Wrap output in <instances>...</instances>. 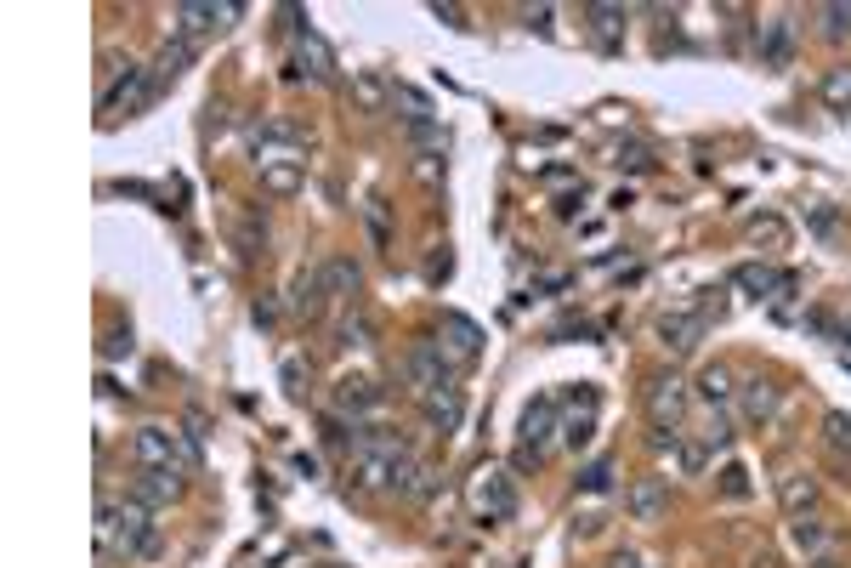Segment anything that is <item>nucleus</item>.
<instances>
[{"mask_svg":"<svg viewBox=\"0 0 851 568\" xmlns=\"http://www.w3.org/2000/svg\"><path fill=\"white\" fill-rule=\"evenodd\" d=\"M823 438H829V449L851 455V415L846 409H829V415H823Z\"/></svg>","mask_w":851,"mask_h":568,"instance_id":"obj_26","label":"nucleus"},{"mask_svg":"<svg viewBox=\"0 0 851 568\" xmlns=\"http://www.w3.org/2000/svg\"><path fill=\"white\" fill-rule=\"evenodd\" d=\"M358 97H364V103L375 108V103H381V86H375V80H358Z\"/></svg>","mask_w":851,"mask_h":568,"instance_id":"obj_37","label":"nucleus"},{"mask_svg":"<svg viewBox=\"0 0 851 568\" xmlns=\"http://www.w3.org/2000/svg\"><path fill=\"white\" fill-rule=\"evenodd\" d=\"M585 489H591V495H602V489H613V466L608 461H596V466H585Z\"/></svg>","mask_w":851,"mask_h":568,"instance_id":"obj_33","label":"nucleus"},{"mask_svg":"<svg viewBox=\"0 0 851 568\" xmlns=\"http://www.w3.org/2000/svg\"><path fill=\"white\" fill-rule=\"evenodd\" d=\"M846 29H851V6H823V35L846 40Z\"/></svg>","mask_w":851,"mask_h":568,"instance_id":"obj_30","label":"nucleus"},{"mask_svg":"<svg viewBox=\"0 0 851 568\" xmlns=\"http://www.w3.org/2000/svg\"><path fill=\"white\" fill-rule=\"evenodd\" d=\"M681 472H704V449L681 444Z\"/></svg>","mask_w":851,"mask_h":568,"instance_id":"obj_35","label":"nucleus"},{"mask_svg":"<svg viewBox=\"0 0 851 568\" xmlns=\"http://www.w3.org/2000/svg\"><path fill=\"white\" fill-rule=\"evenodd\" d=\"M647 415H653V426H681V415H687V387H681L676 375H653Z\"/></svg>","mask_w":851,"mask_h":568,"instance_id":"obj_6","label":"nucleus"},{"mask_svg":"<svg viewBox=\"0 0 851 568\" xmlns=\"http://www.w3.org/2000/svg\"><path fill=\"white\" fill-rule=\"evenodd\" d=\"M471 506H477V517H488V523H511V517H517V489H511V478H505L500 466H483V472L471 478Z\"/></svg>","mask_w":851,"mask_h":568,"instance_id":"obj_3","label":"nucleus"},{"mask_svg":"<svg viewBox=\"0 0 851 568\" xmlns=\"http://www.w3.org/2000/svg\"><path fill=\"white\" fill-rule=\"evenodd\" d=\"M324 284H330V296H352L358 290V262H347V256L324 262Z\"/></svg>","mask_w":851,"mask_h":568,"instance_id":"obj_24","label":"nucleus"},{"mask_svg":"<svg viewBox=\"0 0 851 568\" xmlns=\"http://www.w3.org/2000/svg\"><path fill=\"white\" fill-rule=\"evenodd\" d=\"M812 568H834V557H812Z\"/></svg>","mask_w":851,"mask_h":568,"instance_id":"obj_39","label":"nucleus"},{"mask_svg":"<svg viewBox=\"0 0 851 568\" xmlns=\"http://www.w3.org/2000/svg\"><path fill=\"white\" fill-rule=\"evenodd\" d=\"M625 506H630V517H636V523H659L664 506H670V495H664V478H642V483H630Z\"/></svg>","mask_w":851,"mask_h":568,"instance_id":"obj_15","label":"nucleus"},{"mask_svg":"<svg viewBox=\"0 0 851 568\" xmlns=\"http://www.w3.org/2000/svg\"><path fill=\"white\" fill-rule=\"evenodd\" d=\"M324 296H330L324 273H296V284H290V307H296V313L318 319V313H324Z\"/></svg>","mask_w":851,"mask_h":568,"instance_id":"obj_19","label":"nucleus"},{"mask_svg":"<svg viewBox=\"0 0 851 568\" xmlns=\"http://www.w3.org/2000/svg\"><path fill=\"white\" fill-rule=\"evenodd\" d=\"M551 438H562V404H556V398H534L528 415H522V449L539 455Z\"/></svg>","mask_w":851,"mask_h":568,"instance_id":"obj_5","label":"nucleus"},{"mask_svg":"<svg viewBox=\"0 0 851 568\" xmlns=\"http://www.w3.org/2000/svg\"><path fill=\"white\" fill-rule=\"evenodd\" d=\"M659 336H664V347L676 358H687L698 347V336H704V319H698L693 307H681V313H664L659 319Z\"/></svg>","mask_w":851,"mask_h":568,"instance_id":"obj_10","label":"nucleus"},{"mask_svg":"<svg viewBox=\"0 0 851 568\" xmlns=\"http://www.w3.org/2000/svg\"><path fill=\"white\" fill-rule=\"evenodd\" d=\"M261 177H267L273 194H296V188H301V165H273V171H261Z\"/></svg>","mask_w":851,"mask_h":568,"instance_id":"obj_28","label":"nucleus"},{"mask_svg":"<svg viewBox=\"0 0 851 568\" xmlns=\"http://www.w3.org/2000/svg\"><path fill=\"white\" fill-rule=\"evenodd\" d=\"M239 18V6H176V29H182V40L193 35H210V29H227V23Z\"/></svg>","mask_w":851,"mask_h":568,"instance_id":"obj_11","label":"nucleus"},{"mask_svg":"<svg viewBox=\"0 0 851 568\" xmlns=\"http://www.w3.org/2000/svg\"><path fill=\"white\" fill-rule=\"evenodd\" d=\"M131 489H137L131 500H142V506H165V500L182 495V472H154V466H137V483H131Z\"/></svg>","mask_w":851,"mask_h":568,"instance_id":"obj_14","label":"nucleus"},{"mask_svg":"<svg viewBox=\"0 0 851 568\" xmlns=\"http://www.w3.org/2000/svg\"><path fill=\"white\" fill-rule=\"evenodd\" d=\"M789 57H795V23L789 18L761 23V63L766 69H789Z\"/></svg>","mask_w":851,"mask_h":568,"instance_id":"obj_13","label":"nucleus"},{"mask_svg":"<svg viewBox=\"0 0 851 568\" xmlns=\"http://www.w3.org/2000/svg\"><path fill=\"white\" fill-rule=\"evenodd\" d=\"M137 466H154V472H182L176 432H165V426H142V432H137Z\"/></svg>","mask_w":851,"mask_h":568,"instance_id":"obj_8","label":"nucleus"},{"mask_svg":"<svg viewBox=\"0 0 851 568\" xmlns=\"http://www.w3.org/2000/svg\"><path fill=\"white\" fill-rule=\"evenodd\" d=\"M381 404V387H375V381H341V387H335V409H347V415H369V409Z\"/></svg>","mask_w":851,"mask_h":568,"instance_id":"obj_20","label":"nucleus"},{"mask_svg":"<svg viewBox=\"0 0 851 568\" xmlns=\"http://www.w3.org/2000/svg\"><path fill=\"white\" fill-rule=\"evenodd\" d=\"M619 165H630V171H647L653 160H647V148H625V154H619Z\"/></svg>","mask_w":851,"mask_h":568,"instance_id":"obj_36","label":"nucleus"},{"mask_svg":"<svg viewBox=\"0 0 851 568\" xmlns=\"http://www.w3.org/2000/svg\"><path fill=\"white\" fill-rule=\"evenodd\" d=\"M613 568H647V563L636 557V551H619V557H613Z\"/></svg>","mask_w":851,"mask_h":568,"instance_id":"obj_38","label":"nucleus"},{"mask_svg":"<svg viewBox=\"0 0 851 568\" xmlns=\"http://www.w3.org/2000/svg\"><path fill=\"white\" fill-rule=\"evenodd\" d=\"M738 409H744V421H772L778 415V387L766 381V375H749L744 387H738Z\"/></svg>","mask_w":851,"mask_h":568,"instance_id":"obj_12","label":"nucleus"},{"mask_svg":"<svg viewBox=\"0 0 851 568\" xmlns=\"http://www.w3.org/2000/svg\"><path fill=\"white\" fill-rule=\"evenodd\" d=\"M789 540H795V551H806V557H823V546H829V529H823V517H806V512H800L795 523H789Z\"/></svg>","mask_w":851,"mask_h":568,"instance_id":"obj_21","label":"nucleus"},{"mask_svg":"<svg viewBox=\"0 0 851 568\" xmlns=\"http://www.w3.org/2000/svg\"><path fill=\"white\" fill-rule=\"evenodd\" d=\"M778 495H783V506H789V512H812V500H817V478H812V472H795V478H783V489H778Z\"/></svg>","mask_w":851,"mask_h":568,"instance_id":"obj_23","label":"nucleus"},{"mask_svg":"<svg viewBox=\"0 0 851 568\" xmlns=\"http://www.w3.org/2000/svg\"><path fill=\"white\" fill-rule=\"evenodd\" d=\"M137 103H148V69H137V63H125V74H120V80H108V86H103L97 108H103V114H120V108H137Z\"/></svg>","mask_w":851,"mask_h":568,"instance_id":"obj_7","label":"nucleus"},{"mask_svg":"<svg viewBox=\"0 0 851 568\" xmlns=\"http://www.w3.org/2000/svg\"><path fill=\"white\" fill-rule=\"evenodd\" d=\"M296 63H301V74H307V80H330V74H335L330 46H324V40H318L307 23H301V35H296Z\"/></svg>","mask_w":851,"mask_h":568,"instance_id":"obj_17","label":"nucleus"},{"mask_svg":"<svg viewBox=\"0 0 851 568\" xmlns=\"http://www.w3.org/2000/svg\"><path fill=\"white\" fill-rule=\"evenodd\" d=\"M823 103H829V108H846L851 103V69H829V80H823Z\"/></svg>","mask_w":851,"mask_h":568,"instance_id":"obj_27","label":"nucleus"},{"mask_svg":"<svg viewBox=\"0 0 851 568\" xmlns=\"http://www.w3.org/2000/svg\"><path fill=\"white\" fill-rule=\"evenodd\" d=\"M403 375L415 392H449L454 387V353L443 341H415L409 358H403Z\"/></svg>","mask_w":851,"mask_h":568,"instance_id":"obj_2","label":"nucleus"},{"mask_svg":"<svg viewBox=\"0 0 851 568\" xmlns=\"http://www.w3.org/2000/svg\"><path fill=\"white\" fill-rule=\"evenodd\" d=\"M443 347H449L460 364H471V358L483 353V330L471 319H460V313H443Z\"/></svg>","mask_w":851,"mask_h":568,"instance_id":"obj_16","label":"nucleus"},{"mask_svg":"<svg viewBox=\"0 0 851 568\" xmlns=\"http://www.w3.org/2000/svg\"><path fill=\"white\" fill-rule=\"evenodd\" d=\"M721 495H727V500H744L749 495V472H744V466H727V472H721Z\"/></svg>","mask_w":851,"mask_h":568,"instance_id":"obj_31","label":"nucleus"},{"mask_svg":"<svg viewBox=\"0 0 851 568\" xmlns=\"http://www.w3.org/2000/svg\"><path fill=\"white\" fill-rule=\"evenodd\" d=\"M732 284L761 302V296H778L783 284H789V273H772V267H761V262H744V267H732Z\"/></svg>","mask_w":851,"mask_h":568,"instance_id":"obj_18","label":"nucleus"},{"mask_svg":"<svg viewBox=\"0 0 851 568\" xmlns=\"http://www.w3.org/2000/svg\"><path fill=\"white\" fill-rule=\"evenodd\" d=\"M568 404H574V415L562 421V444H568V449H585V444L596 438V387H579Z\"/></svg>","mask_w":851,"mask_h":568,"instance_id":"obj_9","label":"nucleus"},{"mask_svg":"<svg viewBox=\"0 0 851 568\" xmlns=\"http://www.w3.org/2000/svg\"><path fill=\"white\" fill-rule=\"evenodd\" d=\"M341 347H369V324L358 319V313H347V319H341Z\"/></svg>","mask_w":851,"mask_h":568,"instance_id":"obj_32","label":"nucleus"},{"mask_svg":"<svg viewBox=\"0 0 851 568\" xmlns=\"http://www.w3.org/2000/svg\"><path fill=\"white\" fill-rule=\"evenodd\" d=\"M403 455H409V449H352V461H347L352 489H392Z\"/></svg>","mask_w":851,"mask_h":568,"instance_id":"obj_4","label":"nucleus"},{"mask_svg":"<svg viewBox=\"0 0 851 568\" xmlns=\"http://www.w3.org/2000/svg\"><path fill=\"white\" fill-rule=\"evenodd\" d=\"M749 239H755V245H783V239H789V228H783L778 216H761V222H749Z\"/></svg>","mask_w":851,"mask_h":568,"instance_id":"obj_29","label":"nucleus"},{"mask_svg":"<svg viewBox=\"0 0 851 568\" xmlns=\"http://www.w3.org/2000/svg\"><path fill=\"white\" fill-rule=\"evenodd\" d=\"M97 551L103 557H125V563H142V557H154L159 551V523H154V506H142V500H103L97 506Z\"/></svg>","mask_w":851,"mask_h":568,"instance_id":"obj_1","label":"nucleus"},{"mask_svg":"<svg viewBox=\"0 0 851 568\" xmlns=\"http://www.w3.org/2000/svg\"><path fill=\"white\" fill-rule=\"evenodd\" d=\"M591 18H596V29H602V35H613V29H619V18H625V12H619V6H591Z\"/></svg>","mask_w":851,"mask_h":568,"instance_id":"obj_34","label":"nucleus"},{"mask_svg":"<svg viewBox=\"0 0 851 568\" xmlns=\"http://www.w3.org/2000/svg\"><path fill=\"white\" fill-rule=\"evenodd\" d=\"M420 404H426V415H432V426H443V432H454L460 426V392H420Z\"/></svg>","mask_w":851,"mask_h":568,"instance_id":"obj_22","label":"nucleus"},{"mask_svg":"<svg viewBox=\"0 0 851 568\" xmlns=\"http://www.w3.org/2000/svg\"><path fill=\"white\" fill-rule=\"evenodd\" d=\"M698 392H704L710 404H727L732 392H738V387H732V370H727V364H710V370L698 375Z\"/></svg>","mask_w":851,"mask_h":568,"instance_id":"obj_25","label":"nucleus"}]
</instances>
